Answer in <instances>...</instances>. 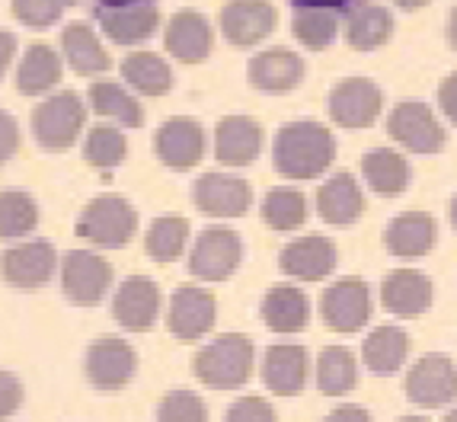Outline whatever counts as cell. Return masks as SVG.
<instances>
[{
	"mask_svg": "<svg viewBox=\"0 0 457 422\" xmlns=\"http://www.w3.org/2000/svg\"><path fill=\"white\" fill-rule=\"evenodd\" d=\"M262 151V125L250 115H228L214 128V157L221 167H250Z\"/></svg>",
	"mask_w": 457,
	"mask_h": 422,
	"instance_id": "obj_18",
	"label": "cell"
},
{
	"mask_svg": "<svg viewBox=\"0 0 457 422\" xmlns=\"http://www.w3.org/2000/svg\"><path fill=\"white\" fill-rule=\"evenodd\" d=\"M311 208H307V195L297 189H272L262 199V221L269 224L272 230H297L304 228Z\"/></svg>",
	"mask_w": 457,
	"mask_h": 422,
	"instance_id": "obj_38",
	"label": "cell"
},
{
	"mask_svg": "<svg viewBox=\"0 0 457 422\" xmlns=\"http://www.w3.org/2000/svg\"><path fill=\"white\" fill-rule=\"evenodd\" d=\"M297 10H345L349 4H355V0H291Z\"/></svg>",
	"mask_w": 457,
	"mask_h": 422,
	"instance_id": "obj_49",
	"label": "cell"
},
{
	"mask_svg": "<svg viewBox=\"0 0 457 422\" xmlns=\"http://www.w3.org/2000/svg\"><path fill=\"white\" fill-rule=\"evenodd\" d=\"M336 244L320 234H311V237H297L278 256V266H282L285 276L301 278V282H320L336 269Z\"/></svg>",
	"mask_w": 457,
	"mask_h": 422,
	"instance_id": "obj_20",
	"label": "cell"
},
{
	"mask_svg": "<svg viewBox=\"0 0 457 422\" xmlns=\"http://www.w3.org/2000/svg\"><path fill=\"white\" fill-rule=\"evenodd\" d=\"M125 153H129V141H125V131L119 125H93L87 131L84 157L90 167L115 170L125 161Z\"/></svg>",
	"mask_w": 457,
	"mask_h": 422,
	"instance_id": "obj_39",
	"label": "cell"
},
{
	"mask_svg": "<svg viewBox=\"0 0 457 422\" xmlns=\"http://www.w3.org/2000/svg\"><path fill=\"white\" fill-rule=\"evenodd\" d=\"M320 314L333 333H355L371 320V288L365 278H336L320 298Z\"/></svg>",
	"mask_w": 457,
	"mask_h": 422,
	"instance_id": "obj_11",
	"label": "cell"
},
{
	"mask_svg": "<svg viewBox=\"0 0 457 422\" xmlns=\"http://www.w3.org/2000/svg\"><path fill=\"white\" fill-rule=\"evenodd\" d=\"M262 323H266L272 333H282V336H291V333H301L311 323V301L301 288L295 285H272L262 298Z\"/></svg>",
	"mask_w": 457,
	"mask_h": 422,
	"instance_id": "obj_25",
	"label": "cell"
},
{
	"mask_svg": "<svg viewBox=\"0 0 457 422\" xmlns=\"http://www.w3.org/2000/svg\"><path fill=\"white\" fill-rule=\"evenodd\" d=\"M323 422H371V413L365 407H355V403H343V407H336Z\"/></svg>",
	"mask_w": 457,
	"mask_h": 422,
	"instance_id": "obj_47",
	"label": "cell"
},
{
	"mask_svg": "<svg viewBox=\"0 0 457 422\" xmlns=\"http://www.w3.org/2000/svg\"><path fill=\"white\" fill-rule=\"evenodd\" d=\"M406 355H410V336H406V330L394 327V323L371 330L365 343H361V361L378 377L396 375L406 365Z\"/></svg>",
	"mask_w": 457,
	"mask_h": 422,
	"instance_id": "obj_28",
	"label": "cell"
},
{
	"mask_svg": "<svg viewBox=\"0 0 457 422\" xmlns=\"http://www.w3.org/2000/svg\"><path fill=\"white\" fill-rule=\"evenodd\" d=\"M122 74L129 87L141 96H167L173 90V70L154 52H135L125 58Z\"/></svg>",
	"mask_w": 457,
	"mask_h": 422,
	"instance_id": "obj_35",
	"label": "cell"
},
{
	"mask_svg": "<svg viewBox=\"0 0 457 422\" xmlns=\"http://www.w3.org/2000/svg\"><path fill=\"white\" fill-rule=\"evenodd\" d=\"M13 16L29 29H46V26L58 23L64 10L71 7V0H13Z\"/></svg>",
	"mask_w": 457,
	"mask_h": 422,
	"instance_id": "obj_42",
	"label": "cell"
},
{
	"mask_svg": "<svg viewBox=\"0 0 457 422\" xmlns=\"http://www.w3.org/2000/svg\"><path fill=\"white\" fill-rule=\"evenodd\" d=\"M396 7H403V10H420V7H426L428 0H394Z\"/></svg>",
	"mask_w": 457,
	"mask_h": 422,
	"instance_id": "obj_51",
	"label": "cell"
},
{
	"mask_svg": "<svg viewBox=\"0 0 457 422\" xmlns=\"http://www.w3.org/2000/svg\"><path fill=\"white\" fill-rule=\"evenodd\" d=\"M448 42H451V48L457 52V7L451 10V16H448Z\"/></svg>",
	"mask_w": 457,
	"mask_h": 422,
	"instance_id": "obj_50",
	"label": "cell"
},
{
	"mask_svg": "<svg viewBox=\"0 0 457 422\" xmlns=\"http://www.w3.org/2000/svg\"><path fill=\"white\" fill-rule=\"evenodd\" d=\"M161 288L147 276H131L115 288L112 298V317L115 323L129 333H145L151 330L157 317H161Z\"/></svg>",
	"mask_w": 457,
	"mask_h": 422,
	"instance_id": "obj_15",
	"label": "cell"
},
{
	"mask_svg": "<svg viewBox=\"0 0 457 422\" xmlns=\"http://www.w3.org/2000/svg\"><path fill=\"white\" fill-rule=\"evenodd\" d=\"M438 109L451 125H457V74L445 77V84L438 87Z\"/></svg>",
	"mask_w": 457,
	"mask_h": 422,
	"instance_id": "obj_46",
	"label": "cell"
},
{
	"mask_svg": "<svg viewBox=\"0 0 457 422\" xmlns=\"http://www.w3.org/2000/svg\"><path fill=\"white\" fill-rule=\"evenodd\" d=\"M214 320H218V301L212 292L198 288V285L176 288L167 307V327L179 343H195L205 333H212Z\"/></svg>",
	"mask_w": 457,
	"mask_h": 422,
	"instance_id": "obj_13",
	"label": "cell"
},
{
	"mask_svg": "<svg viewBox=\"0 0 457 422\" xmlns=\"http://www.w3.org/2000/svg\"><path fill=\"white\" fill-rule=\"evenodd\" d=\"M336 161V138L327 125L301 119L278 128L272 163L285 179H317Z\"/></svg>",
	"mask_w": 457,
	"mask_h": 422,
	"instance_id": "obj_1",
	"label": "cell"
},
{
	"mask_svg": "<svg viewBox=\"0 0 457 422\" xmlns=\"http://www.w3.org/2000/svg\"><path fill=\"white\" fill-rule=\"evenodd\" d=\"M361 177L371 186L378 195L384 199H394L400 192H406L412 179V167L403 153L394 151V147H374L361 157Z\"/></svg>",
	"mask_w": 457,
	"mask_h": 422,
	"instance_id": "obj_29",
	"label": "cell"
},
{
	"mask_svg": "<svg viewBox=\"0 0 457 422\" xmlns=\"http://www.w3.org/2000/svg\"><path fill=\"white\" fill-rule=\"evenodd\" d=\"M112 288V266L93 250H71L62 260V292L71 304L96 307Z\"/></svg>",
	"mask_w": 457,
	"mask_h": 422,
	"instance_id": "obj_7",
	"label": "cell"
},
{
	"mask_svg": "<svg viewBox=\"0 0 457 422\" xmlns=\"http://www.w3.org/2000/svg\"><path fill=\"white\" fill-rule=\"evenodd\" d=\"M84 371H87V381H90L99 393H115L135 377L137 352L131 349V343H125V339H119V336H99L96 343L87 349Z\"/></svg>",
	"mask_w": 457,
	"mask_h": 422,
	"instance_id": "obj_10",
	"label": "cell"
},
{
	"mask_svg": "<svg viewBox=\"0 0 457 422\" xmlns=\"http://www.w3.org/2000/svg\"><path fill=\"white\" fill-rule=\"evenodd\" d=\"M275 29V7L269 0H230L221 10V32L230 46L250 48Z\"/></svg>",
	"mask_w": 457,
	"mask_h": 422,
	"instance_id": "obj_19",
	"label": "cell"
},
{
	"mask_svg": "<svg viewBox=\"0 0 457 422\" xmlns=\"http://www.w3.org/2000/svg\"><path fill=\"white\" fill-rule=\"evenodd\" d=\"M317 211L327 224L336 228H345V224H355L365 211V192H361L359 179L352 173H336L317 192Z\"/></svg>",
	"mask_w": 457,
	"mask_h": 422,
	"instance_id": "obj_26",
	"label": "cell"
},
{
	"mask_svg": "<svg viewBox=\"0 0 457 422\" xmlns=\"http://www.w3.org/2000/svg\"><path fill=\"white\" fill-rule=\"evenodd\" d=\"M291 29H295V38L304 48L323 52L339 36V20H336L333 10H297Z\"/></svg>",
	"mask_w": 457,
	"mask_h": 422,
	"instance_id": "obj_40",
	"label": "cell"
},
{
	"mask_svg": "<svg viewBox=\"0 0 457 422\" xmlns=\"http://www.w3.org/2000/svg\"><path fill=\"white\" fill-rule=\"evenodd\" d=\"M137 230V211L129 199L106 192L96 199L87 202V208L80 211L77 221V237L87 240L90 246L99 250H122L131 244Z\"/></svg>",
	"mask_w": 457,
	"mask_h": 422,
	"instance_id": "obj_3",
	"label": "cell"
},
{
	"mask_svg": "<svg viewBox=\"0 0 457 422\" xmlns=\"http://www.w3.org/2000/svg\"><path fill=\"white\" fill-rule=\"evenodd\" d=\"M451 224H454V230H457V195L451 199Z\"/></svg>",
	"mask_w": 457,
	"mask_h": 422,
	"instance_id": "obj_53",
	"label": "cell"
},
{
	"mask_svg": "<svg viewBox=\"0 0 457 422\" xmlns=\"http://www.w3.org/2000/svg\"><path fill=\"white\" fill-rule=\"evenodd\" d=\"M406 397L422 410L448 407L457 400V365L451 355L428 352L422 355L406 375Z\"/></svg>",
	"mask_w": 457,
	"mask_h": 422,
	"instance_id": "obj_9",
	"label": "cell"
},
{
	"mask_svg": "<svg viewBox=\"0 0 457 422\" xmlns=\"http://www.w3.org/2000/svg\"><path fill=\"white\" fill-rule=\"evenodd\" d=\"M445 422H457V407L448 410V416H445Z\"/></svg>",
	"mask_w": 457,
	"mask_h": 422,
	"instance_id": "obj_54",
	"label": "cell"
},
{
	"mask_svg": "<svg viewBox=\"0 0 457 422\" xmlns=\"http://www.w3.org/2000/svg\"><path fill=\"white\" fill-rule=\"evenodd\" d=\"M157 157L170 170H192L205 157V128L189 115H173L157 128Z\"/></svg>",
	"mask_w": 457,
	"mask_h": 422,
	"instance_id": "obj_16",
	"label": "cell"
},
{
	"mask_svg": "<svg viewBox=\"0 0 457 422\" xmlns=\"http://www.w3.org/2000/svg\"><path fill=\"white\" fill-rule=\"evenodd\" d=\"M54 269H62V260L48 240H20L0 256V276L20 292H38L52 282Z\"/></svg>",
	"mask_w": 457,
	"mask_h": 422,
	"instance_id": "obj_5",
	"label": "cell"
},
{
	"mask_svg": "<svg viewBox=\"0 0 457 422\" xmlns=\"http://www.w3.org/2000/svg\"><path fill=\"white\" fill-rule=\"evenodd\" d=\"M381 109L384 93L368 77H349L329 93V119L343 128H371Z\"/></svg>",
	"mask_w": 457,
	"mask_h": 422,
	"instance_id": "obj_12",
	"label": "cell"
},
{
	"mask_svg": "<svg viewBox=\"0 0 457 422\" xmlns=\"http://www.w3.org/2000/svg\"><path fill=\"white\" fill-rule=\"evenodd\" d=\"M244 240L228 228H205L192 244L189 272L202 282H224L240 269Z\"/></svg>",
	"mask_w": 457,
	"mask_h": 422,
	"instance_id": "obj_8",
	"label": "cell"
},
{
	"mask_svg": "<svg viewBox=\"0 0 457 422\" xmlns=\"http://www.w3.org/2000/svg\"><path fill=\"white\" fill-rule=\"evenodd\" d=\"M307 375H311V355L304 345L278 343L269 345L262 355V384L278 397H297L304 391Z\"/></svg>",
	"mask_w": 457,
	"mask_h": 422,
	"instance_id": "obj_17",
	"label": "cell"
},
{
	"mask_svg": "<svg viewBox=\"0 0 457 422\" xmlns=\"http://www.w3.org/2000/svg\"><path fill=\"white\" fill-rule=\"evenodd\" d=\"M99 26L112 38L115 46H141L161 26V10L151 4H135V7H106L99 13Z\"/></svg>",
	"mask_w": 457,
	"mask_h": 422,
	"instance_id": "obj_27",
	"label": "cell"
},
{
	"mask_svg": "<svg viewBox=\"0 0 457 422\" xmlns=\"http://www.w3.org/2000/svg\"><path fill=\"white\" fill-rule=\"evenodd\" d=\"M192 202L208 218H240L250 211L253 189L246 179L230 173H205L192 186Z\"/></svg>",
	"mask_w": 457,
	"mask_h": 422,
	"instance_id": "obj_14",
	"label": "cell"
},
{
	"mask_svg": "<svg viewBox=\"0 0 457 422\" xmlns=\"http://www.w3.org/2000/svg\"><path fill=\"white\" fill-rule=\"evenodd\" d=\"M62 58L52 46H29L23 52V62H20V70H16V90L23 96H46L54 87L62 84Z\"/></svg>",
	"mask_w": 457,
	"mask_h": 422,
	"instance_id": "obj_31",
	"label": "cell"
},
{
	"mask_svg": "<svg viewBox=\"0 0 457 422\" xmlns=\"http://www.w3.org/2000/svg\"><path fill=\"white\" fill-rule=\"evenodd\" d=\"M62 48H64L68 64L74 68V74H80V77L106 74V70L112 68V58H109V52L103 48V42H99V36L93 32L90 23L64 26Z\"/></svg>",
	"mask_w": 457,
	"mask_h": 422,
	"instance_id": "obj_30",
	"label": "cell"
},
{
	"mask_svg": "<svg viewBox=\"0 0 457 422\" xmlns=\"http://www.w3.org/2000/svg\"><path fill=\"white\" fill-rule=\"evenodd\" d=\"M163 42H167V52L173 54L176 62L202 64L208 54H212L214 32H212V23H208L202 13H195V10H179L167 23Z\"/></svg>",
	"mask_w": 457,
	"mask_h": 422,
	"instance_id": "obj_23",
	"label": "cell"
},
{
	"mask_svg": "<svg viewBox=\"0 0 457 422\" xmlns=\"http://www.w3.org/2000/svg\"><path fill=\"white\" fill-rule=\"evenodd\" d=\"M103 7H135V4H141V0H99Z\"/></svg>",
	"mask_w": 457,
	"mask_h": 422,
	"instance_id": "obj_52",
	"label": "cell"
},
{
	"mask_svg": "<svg viewBox=\"0 0 457 422\" xmlns=\"http://www.w3.org/2000/svg\"><path fill=\"white\" fill-rule=\"evenodd\" d=\"M13 58H16V36L7 29H0V80H4V74H7Z\"/></svg>",
	"mask_w": 457,
	"mask_h": 422,
	"instance_id": "obj_48",
	"label": "cell"
},
{
	"mask_svg": "<svg viewBox=\"0 0 457 422\" xmlns=\"http://www.w3.org/2000/svg\"><path fill=\"white\" fill-rule=\"evenodd\" d=\"M304 58L295 54L291 48H266L250 62L246 77L260 93L278 96V93H291L301 80H304Z\"/></svg>",
	"mask_w": 457,
	"mask_h": 422,
	"instance_id": "obj_22",
	"label": "cell"
},
{
	"mask_svg": "<svg viewBox=\"0 0 457 422\" xmlns=\"http://www.w3.org/2000/svg\"><path fill=\"white\" fill-rule=\"evenodd\" d=\"M359 384V361L345 345H327L317 355V387L327 397H345Z\"/></svg>",
	"mask_w": 457,
	"mask_h": 422,
	"instance_id": "obj_33",
	"label": "cell"
},
{
	"mask_svg": "<svg viewBox=\"0 0 457 422\" xmlns=\"http://www.w3.org/2000/svg\"><path fill=\"white\" fill-rule=\"evenodd\" d=\"M390 32H394V16L381 4H361L345 20V42L359 52L381 48L390 38Z\"/></svg>",
	"mask_w": 457,
	"mask_h": 422,
	"instance_id": "obj_34",
	"label": "cell"
},
{
	"mask_svg": "<svg viewBox=\"0 0 457 422\" xmlns=\"http://www.w3.org/2000/svg\"><path fill=\"white\" fill-rule=\"evenodd\" d=\"M387 135L412 153H438L448 145V131L438 122V115L420 100H406L396 109H390Z\"/></svg>",
	"mask_w": 457,
	"mask_h": 422,
	"instance_id": "obj_6",
	"label": "cell"
},
{
	"mask_svg": "<svg viewBox=\"0 0 457 422\" xmlns=\"http://www.w3.org/2000/svg\"><path fill=\"white\" fill-rule=\"evenodd\" d=\"M384 244L400 260H420L438 244V224L426 211H406V215H396L387 224Z\"/></svg>",
	"mask_w": 457,
	"mask_h": 422,
	"instance_id": "obj_24",
	"label": "cell"
},
{
	"mask_svg": "<svg viewBox=\"0 0 457 422\" xmlns=\"http://www.w3.org/2000/svg\"><path fill=\"white\" fill-rule=\"evenodd\" d=\"M432 278L420 269H394L381 285V301L400 320L426 314L432 307Z\"/></svg>",
	"mask_w": 457,
	"mask_h": 422,
	"instance_id": "obj_21",
	"label": "cell"
},
{
	"mask_svg": "<svg viewBox=\"0 0 457 422\" xmlns=\"http://www.w3.org/2000/svg\"><path fill=\"white\" fill-rule=\"evenodd\" d=\"M23 397H26L23 381H20L13 371L0 368V422H7L16 410L23 407Z\"/></svg>",
	"mask_w": 457,
	"mask_h": 422,
	"instance_id": "obj_44",
	"label": "cell"
},
{
	"mask_svg": "<svg viewBox=\"0 0 457 422\" xmlns=\"http://www.w3.org/2000/svg\"><path fill=\"white\" fill-rule=\"evenodd\" d=\"M16 147H20V122L7 109H0V167L13 157Z\"/></svg>",
	"mask_w": 457,
	"mask_h": 422,
	"instance_id": "obj_45",
	"label": "cell"
},
{
	"mask_svg": "<svg viewBox=\"0 0 457 422\" xmlns=\"http://www.w3.org/2000/svg\"><path fill=\"white\" fill-rule=\"evenodd\" d=\"M400 422H428V419H422V416H406V419H400Z\"/></svg>",
	"mask_w": 457,
	"mask_h": 422,
	"instance_id": "obj_55",
	"label": "cell"
},
{
	"mask_svg": "<svg viewBox=\"0 0 457 422\" xmlns=\"http://www.w3.org/2000/svg\"><path fill=\"white\" fill-rule=\"evenodd\" d=\"M253 361H256V349L253 339L244 333H224V336L212 339L202 345L192 359V371L205 387L214 391H240L253 375Z\"/></svg>",
	"mask_w": 457,
	"mask_h": 422,
	"instance_id": "obj_2",
	"label": "cell"
},
{
	"mask_svg": "<svg viewBox=\"0 0 457 422\" xmlns=\"http://www.w3.org/2000/svg\"><path fill=\"white\" fill-rule=\"evenodd\" d=\"M224 422H278V416H275V407L266 397L246 393V397H237L230 403Z\"/></svg>",
	"mask_w": 457,
	"mask_h": 422,
	"instance_id": "obj_43",
	"label": "cell"
},
{
	"mask_svg": "<svg viewBox=\"0 0 457 422\" xmlns=\"http://www.w3.org/2000/svg\"><path fill=\"white\" fill-rule=\"evenodd\" d=\"M87 122V106L74 90H62L38 103L32 109V135H36L42 151H68L80 138Z\"/></svg>",
	"mask_w": 457,
	"mask_h": 422,
	"instance_id": "obj_4",
	"label": "cell"
},
{
	"mask_svg": "<svg viewBox=\"0 0 457 422\" xmlns=\"http://www.w3.org/2000/svg\"><path fill=\"white\" fill-rule=\"evenodd\" d=\"M157 422H208V407L205 400L195 391H170L157 407Z\"/></svg>",
	"mask_w": 457,
	"mask_h": 422,
	"instance_id": "obj_41",
	"label": "cell"
},
{
	"mask_svg": "<svg viewBox=\"0 0 457 422\" xmlns=\"http://www.w3.org/2000/svg\"><path fill=\"white\" fill-rule=\"evenodd\" d=\"M38 224V205L29 192H0V240H23Z\"/></svg>",
	"mask_w": 457,
	"mask_h": 422,
	"instance_id": "obj_36",
	"label": "cell"
},
{
	"mask_svg": "<svg viewBox=\"0 0 457 422\" xmlns=\"http://www.w3.org/2000/svg\"><path fill=\"white\" fill-rule=\"evenodd\" d=\"M90 109L103 119H112L122 128H141L145 125V109L135 93H129L115 80H96L90 87Z\"/></svg>",
	"mask_w": 457,
	"mask_h": 422,
	"instance_id": "obj_32",
	"label": "cell"
},
{
	"mask_svg": "<svg viewBox=\"0 0 457 422\" xmlns=\"http://www.w3.org/2000/svg\"><path fill=\"white\" fill-rule=\"evenodd\" d=\"M189 221L186 218H176V215H167V218H157V221L147 228V237H145V250L151 260L157 262H173L183 256L186 244H189Z\"/></svg>",
	"mask_w": 457,
	"mask_h": 422,
	"instance_id": "obj_37",
	"label": "cell"
}]
</instances>
